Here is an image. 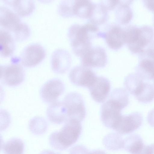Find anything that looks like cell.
Here are the masks:
<instances>
[{"mask_svg":"<svg viewBox=\"0 0 154 154\" xmlns=\"http://www.w3.org/2000/svg\"><path fill=\"white\" fill-rule=\"evenodd\" d=\"M125 44L131 52L140 54L152 41L154 30L148 25H130L123 28Z\"/></svg>","mask_w":154,"mask_h":154,"instance_id":"cell-1","label":"cell"},{"mask_svg":"<svg viewBox=\"0 0 154 154\" xmlns=\"http://www.w3.org/2000/svg\"><path fill=\"white\" fill-rule=\"evenodd\" d=\"M82 129L81 122L74 119H68L60 130L51 134L49 139V144L57 149H66L77 141Z\"/></svg>","mask_w":154,"mask_h":154,"instance_id":"cell-2","label":"cell"},{"mask_svg":"<svg viewBox=\"0 0 154 154\" xmlns=\"http://www.w3.org/2000/svg\"><path fill=\"white\" fill-rule=\"evenodd\" d=\"M67 36L73 53L78 57H81L92 47L91 39L84 25H72L68 29Z\"/></svg>","mask_w":154,"mask_h":154,"instance_id":"cell-3","label":"cell"},{"mask_svg":"<svg viewBox=\"0 0 154 154\" xmlns=\"http://www.w3.org/2000/svg\"><path fill=\"white\" fill-rule=\"evenodd\" d=\"M124 108L119 103L109 98L101 108V119L103 124L114 130L120 120L121 111Z\"/></svg>","mask_w":154,"mask_h":154,"instance_id":"cell-4","label":"cell"},{"mask_svg":"<svg viewBox=\"0 0 154 154\" xmlns=\"http://www.w3.org/2000/svg\"><path fill=\"white\" fill-rule=\"evenodd\" d=\"M63 102L67 110V120L74 119L81 122L84 119L86 111L82 97L80 94L74 92L69 93L65 96Z\"/></svg>","mask_w":154,"mask_h":154,"instance_id":"cell-5","label":"cell"},{"mask_svg":"<svg viewBox=\"0 0 154 154\" xmlns=\"http://www.w3.org/2000/svg\"><path fill=\"white\" fill-rule=\"evenodd\" d=\"M25 77L22 66L13 63L0 66V81L3 84L9 86H15L21 84Z\"/></svg>","mask_w":154,"mask_h":154,"instance_id":"cell-6","label":"cell"},{"mask_svg":"<svg viewBox=\"0 0 154 154\" xmlns=\"http://www.w3.org/2000/svg\"><path fill=\"white\" fill-rule=\"evenodd\" d=\"M46 54L45 50L42 45L38 43L31 44L26 46L22 51L20 62L25 67H33L41 62Z\"/></svg>","mask_w":154,"mask_h":154,"instance_id":"cell-7","label":"cell"},{"mask_svg":"<svg viewBox=\"0 0 154 154\" xmlns=\"http://www.w3.org/2000/svg\"><path fill=\"white\" fill-rule=\"evenodd\" d=\"M97 77L90 68L82 65L73 68L69 74V80L72 84L88 88L92 85Z\"/></svg>","mask_w":154,"mask_h":154,"instance_id":"cell-8","label":"cell"},{"mask_svg":"<svg viewBox=\"0 0 154 154\" xmlns=\"http://www.w3.org/2000/svg\"><path fill=\"white\" fill-rule=\"evenodd\" d=\"M65 89L64 85L60 80L51 79L42 86L40 91V95L44 102L50 104L57 101L63 93Z\"/></svg>","mask_w":154,"mask_h":154,"instance_id":"cell-9","label":"cell"},{"mask_svg":"<svg viewBox=\"0 0 154 154\" xmlns=\"http://www.w3.org/2000/svg\"><path fill=\"white\" fill-rule=\"evenodd\" d=\"M107 60L105 49L100 46H92L81 57L82 65L89 68L104 67L107 63Z\"/></svg>","mask_w":154,"mask_h":154,"instance_id":"cell-10","label":"cell"},{"mask_svg":"<svg viewBox=\"0 0 154 154\" xmlns=\"http://www.w3.org/2000/svg\"><path fill=\"white\" fill-rule=\"evenodd\" d=\"M142 115L138 112L122 115L114 130L121 135L129 134L139 128L142 125Z\"/></svg>","mask_w":154,"mask_h":154,"instance_id":"cell-11","label":"cell"},{"mask_svg":"<svg viewBox=\"0 0 154 154\" xmlns=\"http://www.w3.org/2000/svg\"><path fill=\"white\" fill-rule=\"evenodd\" d=\"M69 53L63 49H57L52 53L51 65L53 71L57 74L66 72L69 69L71 63Z\"/></svg>","mask_w":154,"mask_h":154,"instance_id":"cell-12","label":"cell"},{"mask_svg":"<svg viewBox=\"0 0 154 154\" xmlns=\"http://www.w3.org/2000/svg\"><path fill=\"white\" fill-rule=\"evenodd\" d=\"M110 88V83L108 79L103 77L98 76L88 88L93 99L100 103H103L106 99Z\"/></svg>","mask_w":154,"mask_h":154,"instance_id":"cell-13","label":"cell"},{"mask_svg":"<svg viewBox=\"0 0 154 154\" xmlns=\"http://www.w3.org/2000/svg\"><path fill=\"white\" fill-rule=\"evenodd\" d=\"M103 38L108 46L114 50L119 49L125 44L123 28L117 25L112 26L104 32Z\"/></svg>","mask_w":154,"mask_h":154,"instance_id":"cell-14","label":"cell"},{"mask_svg":"<svg viewBox=\"0 0 154 154\" xmlns=\"http://www.w3.org/2000/svg\"><path fill=\"white\" fill-rule=\"evenodd\" d=\"M20 17L6 7L0 6V25L2 29L11 33L21 22Z\"/></svg>","mask_w":154,"mask_h":154,"instance_id":"cell-15","label":"cell"},{"mask_svg":"<svg viewBox=\"0 0 154 154\" xmlns=\"http://www.w3.org/2000/svg\"><path fill=\"white\" fill-rule=\"evenodd\" d=\"M46 114L48 120L56 124L65 122L68 119L66 109L63 101L57 100L50 103Z\"/></svg>","mask_w":154,"mask_h":154,"instance_id":"cell-16","label":"cell"},{"mask_svg":"<svg viewBox=\"0 0 154 154\" xmlns=\"http://www.w3.org/2000/svg\"><path fill=\"white\" fill-rule=\"evenodd\" d=\"M135 68L136 73L143 80L154 79V60L141 54Z\"/></svg>","mask_w":154,"mask_h":154,"instance_id":"cell-17","label":"cell"},{"mask_svg":"<svg viewBox=\"0 0 154 154\" xmlns=\"http://www.w3.org/2000/svg\"><path fill=\"white\" fill-rule=\"evenodd\" d=\"M6 5L11 7L19 17H24L31 14L34 11L35 5L32 1L3 0Z\"/></svg>","mask_w":154,"mask_h":154,"instance_id":"cell-18","label":"cell"},{"mask_svg":"<svg viewBox=\"0 0 154 154\" xmlns=\"http://www.w3.org/2000/svg\"><path fill=\"white\" fill-rule=\"evenodd\" d=\"M15 40L11 34L4 29H0V54L3 57H8L14 53Z\"/></svg>","mask_w":154,"mask_h":154,"instance_id":"cell-19","label":"cell"},{"mask_svg":"<svg viewBox=\"0 0 154 154\" xmlns=\"http://www.w3.org/2000/svg\"><path fill=\"white\" fill-rule=\"evenodd\" d=\"M132 1V0H119L115 16L116 21L120 24H127L132 19L133 11L130 6Z\"/></svg>","mask_w":154,"mask_h":154,"instance_id":"cell-20","label":"cell"},{"mask_svg":"<svg viewBox=\"0 0 154 154\" xmlns=\"http://www.w3.org/2000/svg\"><path fill=\"white\" fill-rule=\"evenodd\" d=\"M145 146L141 137L139 135L134 134L124 140L123 148L131 154H137Z\"/></svg>","mask_w":154,"mask_h":154,"instance_id":"cell-21","label":"cell"},{"mask_svg":"<svg viewBox=\"0 0 154 154\" xmlns=\"http://www.w3.org/2000/svg\"><path fill=\"white\" fill-rule=\"evenodd\" d=\"M94 4L90 0H74L73 5L74 15L81 18L89 19L92 13Z\"/></svg>","mask_w":154,"mask_h":154,"instance_id":"cell-22","label":"cell"},{"mask_svg":"<svg viewBox=\"0 0 154 154\" xmlns=\"http://www.w3.org/2000/svg\"><path fill=\"white\" fill-rule=\"evenodd\" d=\"M143 81L136 73H130L125 78L124 85L126 90L135 96L141 89Z\"/></svg>","mask_w":154,"mask_h":154,"instance_id":"cell-23","label":"cell"},{"mask_svg":"<svg viewBox=\"0 0 154 154\" xmlns=\"http://www.w3.org/2000/svg\"><path fill=\"white\" fill-rule=\"evenodd\" d=\"M4 154H23L24 144L18 138H13L4 143L1 147Z\"/></svg>","mask_w":154,"mask_h":154,"instance_id":"cell-24","label":"cell"},{"mask_svg":"<svg viewBox=\"0 0 154 154\" xmlns=\"http://www.w3.org/2000/svg\"><path fill=\"white\" fill-rule=\"evenodd\" d=\"M108 11L100 3L94 4L91 15L89 19L90 22L96 25L104 23L108 18Z\"/></svg>","mask_w":154,"mask_h":154,"instance_id":"cell-25","label":"cell"},{"mask_svg":"<svg viewBox=\"0 0 154 154\" xmlns=\"http://www.w3.org/2000/svg\"><path fill=\"white\" fill-rule=\"evenodd\" d=\"M103 143L108 149L117 150L123 148L124 140L118 133H110L103 139Z\"/></svg>","mask_w":154,"mask_h":154,"instance_id":"cell-26","label":"cell"},{"mask_svg":"<svg viewBox=\"0 0 154 154\" xmlns=\"http://www.w3.org/2000/svg\"><path fill=\"white\" fill-rule=\"evenodd\" d=\"M139 102L147 103L154 99V86L147 82H144L138 93L135 96Z\"/></svg>","mask_w":154,"mask_h":154,"instance_id":"cell-27","label":"cell"},{"mask_svg":"<svg viewBox=\"0 0 154 154\" xmlns=\"http://www.w3.org/2000/svg\"><path fill=\"white\" fill-rule=\"evenodd\" d=\"M30 33V29L28 25L21 22L11 34L15 41L22 42L29 37Z\"/></svg>","mask_w":154,"mask_h":154,"instance_id":"cell-28","label":"cell"},{"mask_svg":"<svg viewBox=\"0 0 154 154\" xmlns=\"http://www.w3.org/2000/svg\"><path fill=\"white\" fill-rule=\"evenodd\" d=\"M109 98L120 104L124 108L129 103V97L127 91L122 88H117L111 92Z\"/></svg>","mask_w":154,"mask_h":154,"instance_id":"cell-29","label":"cell"},{"mask_svg":"<svg viewBox=\"0 0 154 154\" xmlns=\"http://www.w3.org/2000/svg\"><path fill=\"white\" fill-rule=\"evenodd\" d=\"M74 0H63L59 4L57 12L61 16L69 18L74 15L73 5Z\"/></svg>","mask_w":154,"mask_h":154,"instance_id":"cell-30","label":"cell"},{"mask_svg":"<svg viewBox=\"0 0 154 154\" xmlns=\"http://www.w3.org/2000/svg\"><path fill=\"white\" fill-rule=\"evenodd\" d=\"M29 128L32 133L41 134L44 132L47 127L46 121L43 118L36 116L31 119L29 124Z\"/></svg>","mask_w":154,"mask_h":154,"instance_id":"cell-31","label":"cell"},{"mask_svg":"<svg viewBox=\"0 0 154 154\" xmlns=\"http://www.w3.org/2000/svg\"><path fill=\"white\" fill-rule=\"evenodd\" d=\"M119 2V0H102L100 3L108 11L114 9Z\"/></svg>","mask_w":154,"mask_h":154,"instance_id":"cell-32","label":"cell"},{"mask_svg":"<svg viewBox=\"0 0 154 154\" xmlns=\"http://www.w3.org/2000/svg\"><path fill=\"white\" fill-rule=\"evenodd\" d=\"M89 151L85 146L78 145L72 148L69 154H88Z\"/></svg>","mask_w":154,"mask_h":154,"instance_id":"cell-33","label":"cell"},{"mask_svg":"<svg viewBox=\"0 0 154 154\" xmlns=\"http://www.w3.org/2000/svg\"><path fill=\"white\" fill-rule=\"evenodd\" d=\"M142 54L145 56L154 60V40L144 50Z\"/></svg>","mask_w":154,"mask_h":154,"instance_id":"cell-34","label":"cell"},{"mask_svg":"<svg viewBox=\"0 0 154 154\" xmlns=\"http://www.w3.org/2000/svg\"><path fill=\"white\" fill-rule=\"evenodd\" d=\"M143 2L147 9L154 13V0H143Z\"/></svg>","mask_w":154,"mask_h":154,"instance_id":"cell-35","label":"cell"},{"mask_svg":"<svg viewBox=\"0 0 154 154\" xmlns=\"http://www.w3.org/2000/svg\"><path fill=\"white\" fill-rule=\"evenodd\" d=\"M147 121L149 125L154 127V109L151 110L148 113L147 117Z\"/></svg>","mask_w":154,"mask_h":154,"instance_id":"cell-36","label":"cell"},{"mask_svg":"<svg viewBox=\"0 0 154 154\" xmlns=\"http://www.w3.org/2000/svg\"><path fill=\"white\" fill-rule=\"evenodd\" d=\"M146 154H154V144L146 146Z\"/></svg>","mask_w":154,"mask_h":154,"instance_id":"cell-37","label":"cell"},{"mask_svg":"<svg viewBox=\"0 0 154 154\" xmlns=\"http://www.w3.org/2000/svg\"><path fill=\"white\" fill-rule=\"evenodd\" d=\"M88 154H107L103 150H96L89 152Z\"/></svg>","mask_w":154,"mask_h":154,"instance_id":"cell-38","label":"cell"},{"mask_svg":"<svg viewBox=\"0 0 154 154\" xmlns=\"http://www.w3.org/2000/svg\"><path fill=\"white\" fill-rule=\"evenodd\" d=\"M40 154H56V153L49 150H45L42 151Z\"/></svg>","mask_w":154,"mask_h":154,"instance_id":"cell-39","label":"cell"},{"mask_svg":"<svg viewBox=\"0 0 154 154\" xmlns=\"http://www.w3.org/2000/svg\"><path fill=\"white\" fill-rule=\"evenodd\" d=\"M153 25L154 26V15L153 16Z\"/></svg>","mask_w":154,"mask_h":154,"instance_id":"cell-40","label":"cell"},{"mask_svg":"<svg viewBox=\"0 0 154 154\" xmlns=\"http://www.w3.org/2000/svg\"><path fill=\"white\" fill-rule=\"evenodd\" d=\"M56 154H60L58 153H56Z\"/></svg>","mask_w":154,"mask_h":154,"instance_id":"cell-41","label":"cell"},{"mask_svg":"<svg viewBox=\"0 0 154 154\" xmlns=\"http://www.w3.org/2000/svg\"><path fill=\"white\" fill-rule=\"evenodd\" d=\"M153 81H154V79L153 80Z\"/></svg>","mask_w":154,"mask_h":154,"instance_id":"cell-42","label":"cell"}]
</instances>
